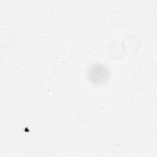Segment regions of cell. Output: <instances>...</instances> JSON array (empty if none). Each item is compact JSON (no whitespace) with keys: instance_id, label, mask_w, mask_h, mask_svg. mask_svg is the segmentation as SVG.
Returning <instances> with one entry per match:
<instances>
[{"instance_id":"cell-1","label":"cell","mask_w":157,"mask_h":157,"mask_svg":"<svg viewBox=\"0 0 157 157\" xmlns=\"http://www.w3.org/2000/svg\"><path fill=\"white\" fill-rule=\"evenodd\" d=\"M110 71L109 68L101 63L92 64L87 71L86 77L93 85H101L109 79Z\"/></svg>"}]
</instances>
